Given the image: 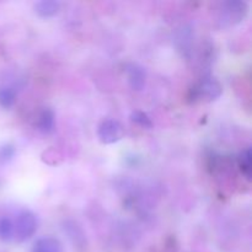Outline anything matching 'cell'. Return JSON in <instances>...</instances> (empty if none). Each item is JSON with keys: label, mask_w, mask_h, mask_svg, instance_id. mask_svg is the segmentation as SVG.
Masks as SVG:
<instances>
[{"label": "cell", "mask_w": 252, "mask_h": 252, "mask_svg": "<svg viewBox=\"0 0 252 252\" xmlns=\"http://www.w3.org/2000/svg\"><path fill=\"white\" fill-rule=\"evenodd\" d=\"M249 11V6L245 1L241 0H226L221 1L217 7L216 21L219 27L235 26L244 21Z\"/></svg>", "instance_id": "obj_1"}, {"label": "cell", "mask_w": 252, "mask_h": 252, "mask_svg": "<svg viewBox=\"0 0 252 252\" xmlns=\"http://www.w3.org/2000/svg\"><path fill=\"white\" fill-rule=\"evenodd\" d=\"M223 86L216 78H204L189 91V98L193 102H212L220 97Z\"/></svg>", "instance_id": "obj_2"}, {"label": "cell", "mask_w": 252, "mask_h": 252, "mask_svg": "<svg viewBox=\"0 0 252 252\" xmlns=\"http://www.w3.org/2000/svg\"><path fill=\"white\" fill-rule=\"evenodd\" d=\"M38 220L31 211L22 209L16 216L14 223V239L17 243H26L36 234Z\"/></svg>", "instance_id": "obj_3"}, {"label": "cell", "mask_w": 252, "mask_h": 252, "mask_svg": "<svg viewBox=\"0 0 252 252\" xmlns=\"http://www.w3.org/2000/svg\"><path fill=\"white\" fill-rule=\"evenodd\" d=\"M97 137L102 144H113L125 137V129L118 121L107 118L98 125Z\"/></svg>", "instance_id": "obj_4"}, {"label": "cell", "mask_w": 252, "mask_h": 252, "mask_svg": "<svg viewBox=\"0 0 252 252\" xmlns=\"http://www.w3.org/2000/svg\"><path fill=\"white\" fill-rule=\"evenodd\" d=\"M128 84L135 91H142L147 84V71L137 63H127L125 65Z\"/></svg>", "instance_id": "obj_5"}, {"label": "cell", "mask_w": 252, "mask_h": 252, "mask_svg": "<svg viewBox=\"0 0 252 252\" xmlns=\"http://www.w3.org/2000/svg\"><path fill=\"white\" fill-rule=\"evenodd\" d=\"M36 127L43 134H49L53 132L54 127H56V115L51 108L44 107L39 111L38 116H37Z\"/></svg>", "instance_id": "obj_6"}, {"label": "cell", "mask_w": 252, "mask_h": 252, "mask_svg": "<svg viewBox=\"0 0 252 252\" xmlns=\"http://www.w3.org/2000/svg\"><path fill=\"white\" fill-rule=\"evenodd\" d=\"M32 252H63V245L53 236H44L34 243Z\"/></svg>", "instance_id": "obj_7"}, {"label": "cell", "mask_w": 252, "mask_h": 252, "mask_svg": "<svg viewBox=\"0 0 252 252\" xmlns=\"http://www.w3.org/2000/svg\"><path fill=\"white\" fill-rule=\"evenodd\" d=\"M59 9H61V4L56 0H42L34 5V12L42 19L53 17L54 15L58 14Z\"/></svg>", "instance_id": "obj_8"}, {"label": "cell", "mask_w": 252, "mask_h": 252, "mask_svg": "<svg viewBox=\"0 0 252 252\" xmlns=\"http://www.w3.org/2000/svg\"><path fill=\"white\" fill-rule=\"evenodd\" d=\"M238 162L243 175L246 177V180L250 181L252 176V153L250 148H246L245 150L240 153L238 158Z\"/></svg>", "instance_id": "obj_9"}, {"label": "cell", "mask_w": 252, "mask_h": 252, "mask_svg": "<svg viewBox=\"0 0 252 252\" xmlns=\"http://www.w3.org/2000/svg\"><path fill=\"white\" fill-rule=\"evenodd\" d=\"M16 102V91L9 86H0V106L2 108H11Z\"/></svg>", "instance_id": "obj_10"}, {"label": "cell", "mask_w": 252, "mask_h": 252, "mask_svg": "<svg viewBox=\"0 0 252 252\" xmlns=\"http://www.w3.org/2000/svg\"><path fill=\"white\" fill-rule=\"evenodd\" d=\"M66 226H64V230L66 229V233H68L69 239L73 241L74 245L76 246H84V243H85V236H84L83 231L79 226L75 225V223L71 221L70 224L66 223Z\"/></svg>", "instance_id": "obj_11"}, {"label": "cell", "mask_w": 252, "mask_h": 252, "mask_svg": "<svg viewBox=\"0 0 252 252\" xmlns=\"http://www.w3.org/2000/svg\"><path fill=\"white\" fill-rule=\"evenodd\" d=\"M14 239V223L6 217L0 218V240L10 241Z\"/></svg>", "instance_id": "obj_12"}, {"label": "cell", "mask_w": 252, "mask_h": 252, "mask_svg": "<svg viewBox=\"0 0 252 252\" xmlns=\"http://www.w3.org/2000/svg\"><path fill=\"white\" fill-rule=\"evenodd\" d=\"M130 121L139 127L144 128V129H152L153 128L152 120L143 111H133L132 115H130Z\"/></svg>", "instance_id": "obj_13"}, {"label": "cell", "mask_w": 252, "mask_h": 252, "mask_svg": "<svg viewBox=\"0 0 252 252\" xmlns=\"http://www.w3.org/2000/svg\"><path fill=\"white\" fill-rule=\"evenodd\" d=\"M15 155V148L12 145L6 144L2 148H0V160L4 162L10 161Z\"/></svg>", "instance_id": "obj_14"}]
</instances>
